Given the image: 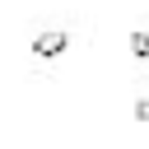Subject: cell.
I'll use <instances>...</instances> for the list:
<instances>
[{"instance_id": "obj_1", "label": "cell", "mask_w": 149, "mask_h": 149, "mask_svg": "<svg viewBox=\"0 0 149 149\" xmlns=\"http://www.w3.org/2000/svg\"><path fill=\"white\" fill-rule=\"evenodd\" d=\"M135 116H140V121H149V98H144V102L135 107Z\"/></svg>"}]
</instances>
